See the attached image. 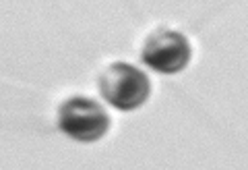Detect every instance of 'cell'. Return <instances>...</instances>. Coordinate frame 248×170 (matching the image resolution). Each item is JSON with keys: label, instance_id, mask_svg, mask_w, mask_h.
<instances>
[{"label": "cell", "instance_id": "3957f363", "mask_svg": "<svg viewBox=\"0 0 248 170\" xmlns=\"http://www.w3.org/2000/svg\"><path fill=\"white\" fill-rule=\"evenodd\" d=\"M190 56H192V48L188 40H186V35L168 27L155 29L147 37L141 52V58L147 67L166 75L180 73L190 63Z\"/></svg>", "mask_w": 248, "mask_h": 170}, {"label": "cell", "instance_id": "6da1fadb", "mask_svg": "<svg viewBox=\"0 0 248 170\" xmlns=\"http://www.w3.org/2000/svg\"><path fill=\"white\" fill-rule=\"evenodd\" d=\"M99 91L104 100L122 112L137 110L151 94V81L141 68L128 63H112L99 75Z\"/></svg>", "mask_w": 248, "mask_h": 170}, {"label": "cell", "instance_id": "7a4b0ae2", "mask_svg": "<svg viewBox=\"0 0 248 170\" xmlns=\"http://www.w3.org/2000/svg\"><path fill=\"white\" fill-rule=\"evenodd\" d=\"M58 127L64 135L83 143L102 139L110 129V117L102 104L91 98H68L58 110Z\"/></svg>", "mask_w": 248, "mask_h": 170}]
</instances>
